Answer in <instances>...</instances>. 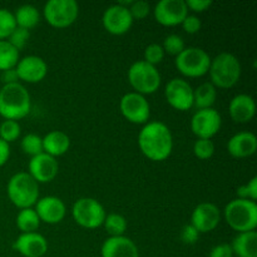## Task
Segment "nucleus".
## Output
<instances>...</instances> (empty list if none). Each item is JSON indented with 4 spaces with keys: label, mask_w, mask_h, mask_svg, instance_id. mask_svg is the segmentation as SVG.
<instances>
[{
    "label": "nucleus",
    "mask_w": 257,
    "mask_h": 257,
    "mask_svg": "<svg viewBox=\"0 0 257 257\" xmlns=\"http://www.w3.org/2000/svg\"><path fill=\"white\" fill-rule=\"evenodd\" d=\"M13 248L24 257H43L48 251V241L38 232L22 233L14 241Z\"/></svg>",
    "instance_id": "nucleus-19"
},
{
    "label": "nucleus",
    "mask_w": 257,
    "mask_h": 257,
    "mask_svg": "<svg viewBox=\"0 0 257 257\" xmlns=\"http://www.w3.org/2000/svg\"><path fill=\"white\" fill-rule=\"evenodd\" d=\"M128 82L136 93L142 95L152 94L157 92L161 85V74L155 65L146 63L145 60H137L128 69Z\"/></svg>",
    "instance_id": "nucleus-6"
},
{
    "label": "nucleus",
    "mask_w": 257,
    "mask_h": 257,
    "mask_svg": "<svg viewBox=\"0 0 257 257\" xmlns=\"http://www.w3.org/2000/svg\"><path fill=\"white\" fill-rule=\"evenodd\" d=\"M102 257H140L137 245L125 236L109 237L103 242L100 248Z\"/></svg>",
    "instance_id": "nucleus-20"
},
{
    "label": "nucleus",
    "mask_w": 257,
    "mask_h": 257,
    "mask_svg": "<svg viewBox=\"0 0 257 257\" xmlns=\"http://www.w3.org/2000/svg\"><path fill=\"white\" fill-rule=\"evenodd\" d=\"M72 216L80 227L93 230L103 225L107 213L99 201L92 197H83L75 201L73 205Z\"/></svg>",
    "instance_id": "nucleus-8"
},
{
    "label": "nucleus",
    "mask_w": 257,
    "mask_h": 257,
    "mask_svg": "<svg viewBox=\"0 0 257 257\" xmlns=\"http://www.w3.org/2000/svg\"><path fill=\"white\" fill-rule=\"evenodd\" d=\"M20 148L25 155H29L32 157L43 153V140L40 136L35 135V133H29V135L24 136L20 142Z\"/></svg>",
    "instance_id": "nucleus-30"
},
{
    "label": "nucleus",
    "mask_w": 257,
    "mask_h": 257,
    "mask_svg": "<svg viewBox=\"0 0 257 257\" xmlns=\"http://www.w3.org/2000/svg\"><path fill=\"white\" fill-rule=\"evenodd\" d=\"M15 223H17V227L22 231V233L37 232L40 226V220L33 207L23 208L18 212Z\"/></svg>",
    "instance_id": "nucleus-27"
},
{
    "label": "nucleus",
    "mask_w": 257,
    "mask_h": 257,
    "mask_svg": "<svg viewBox=\"0 0 257 257\" xmlns=\"http://www.w3.org/2000/svg\"><path fill=\"white\" fill-rule=\"evenodd\" d=\"M217 99V88L211 82L202 83L196 89H193V107L198 109L212 108Z\"/></svg>",
    "instance_id": "nucleus-25"
},
{
    "label": "nucleus",
    "mask_w": 257,
    "mask_h": 257,
    "mask_svg": "<svg viewBox=\"0 0 257 257\" xmlns=\"http://www.w3.org/2000/svg\"><path fill=\"white\" fill-rule=\"evenodd\" d=\"M222 125V117L215 108L198 109L191 118V131L197 138L211 140Z\"/></svg>",
    "instance_id": "nucleus-11"
},
{
    "label": "nucleus",
    "mask_w": 257,
    "mask_h": 257,
    "mask_svg": "<svg viewBox=\"0 0 257 257\" xmlns=\"http://www.w3.org/2000/svg\"><path fill=\"white\" fill-rule=\"evenodd\" d=\"M42 140L43 152L52 157H59L69 151L70 138L63 131H50Z\"/></svg>",
    "instance_id": "nucleus-23"
},
{
    "label": "nucleus",
    "mask_w": 257,
    "mask_h": 257,
    "mask_svg": "<svg viewBox=\"0 0 257 257\" xmlns=\"http://www.w3.org/2000/svg\"><path fill=\"white\" fill-rule=\"evenodd\" d=\"M163 50H165V54L170 55H175L177 57L180 53L183 52V49L186 48L185 45V40H183L182 37L177 34H170L165 38L163 40V44H162Z\"/></svg>",
    "instance_id": "nucleus-33"
},
{
    "label": "nucleus",
    "mask_w": 257,
    "mask_h": 257,
    "mask_svg": "<svg viewBox=\"0 0 257 257\" xmlns=\"http://www.w3.org/2000/svg\"><path fill=\"white\" fill-rule=\"evenodd\" d=\"M237 198L250 200L256 202L257 200V177H252L246 185L240 186L237 188Z\"/></svg>",
    "instance_id": "nucleus-37"
},
{
    "label": "nucleus",
    "mask_w": 257,
    "mask_h": 257,
    "mask_svg": "<svg viewBox=\"0 0 257 257\" xmlns=\"http://www.w3.org/2000/svg\"><path fill=\"white\" fill-rule=\"evenodd\" d=\"M22 128L17 120L4 119L0 124V140L7 142L8 145L14 141H17L20 137Z\"/></svg>",
    "instance_id": "nucleus-31"
},
{
    "label": "nucleus",
    "mask_w": 257,
    "mask_h": 257,
    "mask_svg": "<svg viewBox=\"0 0 257 257\" xmlns=\"http://www.w3.org/2000/svg\"><path fill=\"white\" fill-rule=\"evenodd\" d=\"M43 15L52 27L63 29L77 20L79 5L75 0H49L44 5Z\"/></svg>",
    "instance_id": "nucleus-9"
},
{
    "label": "nucleus",
    "mask_w": 257,
    "mask_h": 257,
    "mask_svg": "<svg viewBox=\"0 0 257 257\" xmlns=\"http://www.w3.org/2000/svg\"><path fill=\"white\" fill-rule=\"evenodd\" d=\"M130 9L123 5L114 4L105 9L102 17L103 28L113 35H123L130 32L133 25Z\"/></svg>",
    "instance_id": "nucleus-14"
},
{
    "label": "nucleus",
    "mask_w": 257,
    "mask_h": 257,
    "mask_svg": "<svg viewBox=\"0 0 257 257\" xmlns=\"http://www.w3.org/2000/svg\"><path fill=\"white\" fill-rule=\"evenodd\" d=\"M153 15L157 23L165 27L181 25L188 15L185 0H161L153 9Z\"/></svg>",
    "instance_id": "nucleus-13"
},
{
    "label": "nucleus",
    "mask_w": 257,
    "mask_h": 257,
    "mask_svg": "<svg viewBox=\"0 0 257 257\" xmlns=\"http://www.w3.org/2000/svg\"><path fill=\"white\" fill-rule=\"evenodd\" d=\"M257 150V138L252 132H238L227 142V151L232 157L246 158Z\"/></svg>",
    "instance_id": "nucleus-22"
},
{
    "label": "nucleus",
    "mask_w": 257,
    "mask_h": 257,
    "mask_svg": "<svg viewBox=\"0 0 257 257\" xmlns=\"http://www.w3.org/2000/svg\"><path fill=\"white\" fill-rule=\"evenodd\" d=\"M193 153L200 160H210L215 153V143L212 142V140L197 138V141L193 145Z\"/></svg>",
    "instance_id": "nucleus-34"
},
{
    "label": "nucleus",
    "mask_w": 257,
    "mask_h": 257,
    "mask_svg": "<svg viewBox=\"0 0 257 257\" xmlns=\"http://www.w3.org/2000/svg\"><path fill=\"white\" fill-rule=\"evenodd\" d=\"M59 165L57 160L47 153H40L34 156L29 161V175L37 181L38 183L52 182L58 175Z\"/></svg>",
    "instance_id": "nucleus-18"
},
{
    "label": "nucleus",
    "mask_w": 257,
    "mask_h": 257,
    "mask_svg": "<svg viewBox=\"0 0 257 257\" xmlns=\"http://www.w3.org/2000/svg\"><path fill=\"white\" fill-rule=\"evenodd\" d=\"M138 147L151 161L167 160L173 150V137L170 128L160 120L147 122L138 135Z\"/></svg>",
    "instance_id": "nucleus-1"
},
{
    "label": "nucleus",
    "mask_w": 257,
    "mask_h": 257,
    "mask_svg": "<svg viewBox=\"0 0 257 257\" xmlns=\"http://www.w3.org/2000/svg\"><path fill=\"white\" fill-rule=\"evenodd\" d=\"M19 59V52L8 40H0V72L14 69Z\"/></svg>",
    "instance_id": "nucleus-28"
},
{
    "label": "nucleus",
    "mask_w": 257,
    "mask_h": 257,
    "mask_svg": "<svg viewBox=\"0 0 257 257\" xmlns=\"http://www.w3.org/2000/svg\"><path fill=\"white\" fill-rule=\"evenodd\" d=\"M17 28L14 13L8 9H0V40H7Z\"/></svg>",
    "instance_id": "nucleus-32"
},
{
    "label": "nucleus",
    "mask_w": 257,
    "mask_h": 257,
    "mask_svg": "<svg viewBox=\"0 0 257 257\" xmlns=\"http://www.w3.org/2000/svg\"><path fill=\"white\" fill-rule=\"evenodd\" d=\"M130 13L132 15L133 20H142L145 18L148 17V14L151 13V7L147 2L145 0H137V2H132V4L130 5Z\"/></svg>",
    "instance_id": "nucleus-38"
},
{
    "label": "nucleus",
    "mask_w": 257,
    "mask_h": 257,
    "mask_svg": "<svg viewBox=\"0 0 257 257\" xmlns=\"http://www.w3.org/2000/svg\"><path fill=\"white\" fill-rule=\"evenodd\" d=\"M223 217L232 230L237 233L255 231L257 227L256 202L242 198H235L226 205Z\"/></svg>",
    "instance_id": "nucleus-4"
},
{
    "label": "nucleus",
    "mask_w": 257,
    "mask_h": 257,
    "mask_svg": "<svg viewBox=\"0 0 257 257\" xmlns=\"http://www.w3.org/2000/svg\"><path fill=\"white\" fill-rule=\"evenodd\" d=\"M211 57L202 48L188 47L176 57L175 65L178 72L188 78H200L208 73Z\"/></svg>",
    "instance_id": "nucleus-7"
},
{
    "label": "nucleus",
    "mask_w": 257,
    "mask_h": 257,
    "mask_svg": "<svg viewBox=\"0 0 257 257\" xmlns=\"http://www.w3.org/2000/svg\"><path fill=\"white\" fill-rule=\"evenodd\" d=\"M233 255L237 257H257V233L256 231L237 233L231 243Z\"/></svg>",
    "instance_id": "nucleus-24"
},
{
    "label": "nucleus",
    "mask_w": 257,
    "mask_h": 257,
    "mask_svg": "<svg viewBox=\"0 0 257 257\" xmlns=\"http://www.w3.org/2000/svg\"><path fill=\"white\" fill-rule=\"evenodd\" d=\"M119 109L123 117L135 124H146L150 119L151 105L145 95L140 93H125L120 98Z\"/></svg>",
    "instance_id": "nucleus-10"
},
{
    "label": "nucleus",
    "mask_w": 257,
    "mask_h": 257,
    "mask_svg": "<svg viewBox=\"0 0 257 257\" xmlns=\"http://www.w3.org/2000/svg\"><path fill=\"white\" fill-rule=\"evenodd\" d=\"M34 210L40 222L48 223V225H57V223L62 222L67 213V207H65L64 202L55 196L39 198L35 203Z\"/></svg>",
    "instance_id": "nucleus-17"
},
{
    "label": "nucleus",
    "mask_w": 257,
    "mask_h": 257,
    "mask_svg": "<svg viewBox=\"0 0 257 257\" xmlns=\"http://www.w3.org/2000/svg\"><path fill=\"white\" fill-rule=\"evenodd\" d=\"M2 79L4 82V84H12V83H18V75L17 72L14 69L5 70V72H2Z\"/></svg>",
    "instance_id": "nucleus-44"
},
{
    "label": "nucleus",
    "mask_w": 257,
    "mask_h": 257,
    "mask_svg": "<svg viewBox=\"0 0 257 257\" xmlns=\"http://www.w3.org/2000/svg\"><path fill=\"white\" fill-rule=\"evenodd\" d=\"M29 38H30L29 30L24 29V28L17 27L14 30H13L12 34L9 35V38H8L7 40L15 48V49L18 50V52H20V50L27 45Z\"/></svg>",
    "instance_id": "nucleus-36"
},
{
    "label": "nucleus",
    "mask_w": 257,
    "mask_h": 257,
    "mask_svg": "<svg viewBox=\"0 0 257 257\" xmlns=\"http://www.w3.org/2000/svg\"><path fill=\"white\" fill-rule=\"evenodd\" d=\"M18 79L25 83H39L48 73V65L43 58L38 55H27L18 62L15 67Z\"/></svg>",
    "instance_id": "nucleus-16"
},
{
    "label": "nucleus",
    "mask_w": 257,
    "mask_h": 257,
    "mask_svg": "<svg viewBox=\"0 0 257 257\" xmlns=\"http://www.w3.org/2000/svg\"><path fill=\"white\" fill-rule=\"evenodd\" d=\"M241 68L240 60L231 53H220L211 59L208 74L211 83L216 88H232L240 80Z\"/></svg>",
    "instance_id": "nucleus-5"
},
{
    "label": "nucleus",
    "mask_w": 257,
    "mask_h": 257,
    "mask_svg": "<svg viewBox=\"0 0 257 257\" xmlns=\"http://www.w3.org/2000/svg\"><path fill=\"white\" fill-rule=\"evenodd\" d=\"M181 25H182V29L187 34H196L202 28V23H201V19L197 15H187L183 19V22L181 23Z\"/></svg>",
    "instance_id": "nucleus-39"
},
{
    "label": "nucleus",
    "mask_w": 257,
    "mask_h": 257,
    "mask_svg": "<svg viewBox=\"0 0 257 257\" xmlns=\"http://www.w3.org/2000/svg\"><path fill=\"white\" fill-rule=\"evenodd\" d=\"M232 248L231 245L228 243H220V245H216L211 248L210 256L208 257H233Z\"/></svg>",
    "instance_id": "nucleus-42"
},
{
    "label": "nucleus",
    "mask_w": 257,
    "mask_h": 257,
    "mask_svg": "<svg viewBox=\"0 0 257 257\" xmlns=\"http://www.w3.org/2000/svg\"><path fill=\"white\" fill-rule=\"evenodd\" d=\"M10 157V146L7 142L0 140V167L8 162Z\"/></svg>",
    "instance_id": "nucleus-43"
},
{
    "label": "nucleus",
    "mask_w": 257,
    "mask_h": 257,
    "mask_svg": "<svg viewBox=\"0 0 257 257\" xmlns=\"http://www.w3.org/2000/svg\"><path fill=\"white\" fill-rule=\"evenodd\" d=\"M186 7L188 12L192 10L195 13H203L212 7V0H186Z\"/></svg>",
    "instance_id": "nucleus-41"
},
{
    "label": "nucleus",
    "mask_w": 257,
    "mask_h": 257,
    "mask_svg": "<svg viewBox=\"0 0 257 257\" xmlns=\"http://www.w3.org/2000/svg\"><path fill=\"white\" fill-rule=\"evenodd\" d=\"M201 233L192 225H185L181 230V241L186 245H193L198 241Z\"/></svg>",
    "instance_id": "nucleus-40"
},
{
    "label": "nucleus",
    "mask_w": 257,
    "mask_h": 257,
    "mask_svg": "<svg viewBox=\"0 0 257 257\" xmlns=\"http://www.w3.org/2000/svg\"><path fill=\"white\" fill-rule=\"evenodd\" d=\"M103 226L110 235V237L124 236L125 230H127V220L124 216L119 215V213H109L105 216Z\"/></svg>",
    "instance_id": "nucleus-29"
},
{
    "label": "nucleus",
    "mask_w": 257,
    "mask_h": 257,
    "mask_svg": "<svg viewBox=\"0 0 257 257\" xmlns=\"http://www.w3.org/2000/svg\"><path fill=\"white\" fill-rule=\"evenodd\" d=\"M14 18L17 27L30 30L39 23L40 13L38 8H35L34 5L24 4L15 10Z\"/></svg>",
    "instance_id": "nucleus-26"
},
{
    "label": "nucleus",
    "mask_w": 257,
    "mask_h": 257,
    "mask_svg": "<svg viewBox=\"0 0 257 257\" xmlns=\"http://www.w3.org/2000/svg\"><path fill=\"white\" fill-rule=\"evenodd\" d=\"M7 193L18 208H30L39 200V183L28 172H18L8 181Z\"/></svg>",
    "instance_id": "nucleus-3"
},
{
    "label": "nucleus",
    "mask_w": 257,
    "mask_h": 257,
    "mask_svg": "<svg viewBox=\"0 0 257 257\" xmlns=\"http://www.w3.org/2000/svg\"><path fill=\"white\" fill-rule=\"evenodd\" d=\"M165 97L168 104L177 110L185 112L193 107V88L182 78H173L167 83Z\"/></svg>",
    "instance_id": "nucleus-12"
},
{
    "label": "nucleus",
    "mask_w": 257,
    "mask_h": 257,
    "mask_svg": "<svg viewBox=\"0 0 257 257\" xmlns=\"http://www.w3.org/2000/svg\"><path fill=\"white\" fill-rule=\"evenodd\" d=\"M228 112L236 123H247L255 117L256 103L251 95L237 94L231 99Z\"/></svg>",
    "instance_id": "nucleus-21"
},
{
    "label": "nucleus",
    "mask_w": 257,
    "mask_h": 257,
    "mask_svg": "<svg viewBox=\"0 0 257 257\" xmlns=\"http://www.w3.org/2000/svg\"><path fill=\"white\" fill-rule=\"evenodd\" d=\"M163 58H165V50H163L161 44L152 43V44H150L145 49V58H143V60L148 63V64L156 67V65L162 62Z\"/></svg>",
    "instance_id": "nucleus-35"
},
{
    "label": "nucleus",
    "mask_w": 257,
    "mask_h": 257,
    "mask_svg": "<svg viewBox=\"0 0 257 257\" xmlns=\"http://www.w3.org/2000/svg\"><path fill=\"white\" fill-rule=\"evenodd\" d=\"M32 109V98L22 83L4 84L0 88V115L4 119L19 120Z\"/></svg>",
    "instance_id": "nucleus-2"
},
{
    "label": "nucleus",
    "mask_w": 257,
    "mask_h": 257,
    "mask_svg": "<svg viewBox=\"0 0 257 257\" xmlns=\"http://www.w3.org/2000/svg\"><path fill=\"white\" fill-rule=\"evenodd\" d=\"M221 221V211L215 203L202 202L195 207L191 215V225L200 233L215 230Z\"/></svg>",
    "instance_id": "nucleus-15"
}]
</instances>
